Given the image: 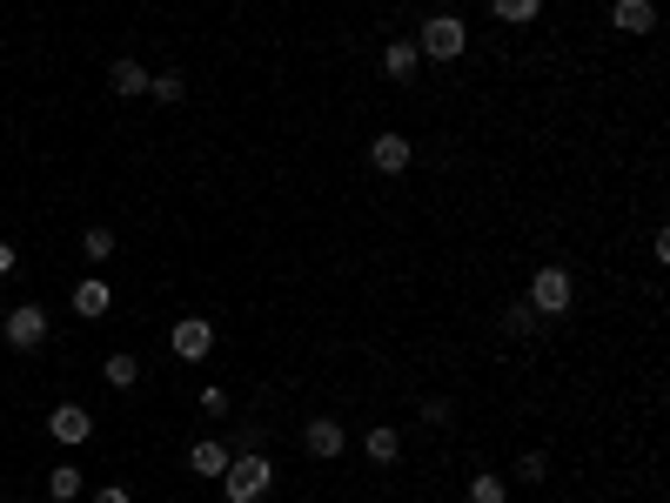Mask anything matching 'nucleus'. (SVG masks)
<instances>
[{"label":"nucleus","instance_id":"nucleus-4","mask_svg":"<svg viewBox=\"0 0 670 503\" xmlns=\"http://www.w3.org/2000/svg\"><path fill=\"white\" fill-rule=\"evenodd\" d=\"M523 302H530L537 315H570V302H576V282H570V269H556V263H550V269H537Z\"/></svg>","mask_w":670,"mask_h":503},{"label":"nucleus","instance_id":"nucleus-2","mask_svg":"<svg viewBox=\"0 0 670 503\" xmlns=\"http://www.w3.org/2000/svg\"><path fill=\"white\" fill-rule=\"evenodd\" d=\"M463 47H469V28L456 14H430L423 28H415V54L423 61H463Z\"/></svg>","mask_w":670,"mask_h":503},{"label":"nucleus","instance_id":"nucleus-7","mask_svg":"<svg viewBox=\"0 0 670 503\" xmlns=\"http://www.w3.org/2000/svg\"><path fill=\"white\" fill-rule=\"evenodd\" d=\"M302 450L315 463H335V457H343V424H335V416H309V424H302Z\"/></svg>","mask_w":670,"mask_h":503},{"label":"nucleus","instance_id":"nucleus-15","mask_svg":"<svg viewBox=\"0 0 670 503\" xmlns=\"http://www.w3.org/2000/svg\"><path fill=\"white\" fill-rule=\"evenodd\" d=\"M363 450H369V463H396V457H402V437L382 424V430H369V437H363Z\"/></svg>","mask_w":670,"mask_h":503},{"label":"nucleus","instance_id":"nucleus-25","mask_svg":"<svg viewBox=\"0 0 670 503\" xmlns=\"http://www.w3.org/2000/svg\"><path fill=\"white\" fill-rule=\"evenodd\" d=\"M95 503H128V490H115V483H108V490H95Z\"/></svg>","mask_w":670,"mask_h":503},{"label":"nucleus","instance_id":"nucleus-26","mask_svg":"<svg viewBox=\"0 0 670 503\" xmlns=\"http://www.w3.org/2000/svg\"><path fill=\"white\" fill-rule=\"evenodd\" d=\"M436 8H443V14H450V8H456V0H436Z\"/></svg>","mask_w":670,"mask_h":503},{"label":"nucleus","instance_id":"nucleus-23","mask_svg":"<svg viewBox=\"0 0 670 503\" xmlns=\"http://www.w3.org/2000/svg\"><path fill=\"white\" fill-rule=\"evenodd\" d=\"M202 409H208V416H228V389L208 383V389H202Z\"/></svg>","mask_w":670,"mask_h":503},{"label":"nucleus","instance_id":"nucleus-18","mask_svg":"<svg viewBox=\"0 0 670 503\" xmlns=\"http://www.w3.org/2000/svg\"><path fill=\"white\" fill-rule=\"evenodd\" d=\"M182 95H188V81H182V74H154V81H148V101H161V108H175Z\"/></svg>","mask_w":670,"mask_h":503},{"label":"nucleus","instance_id":"nucleus-22","mask_svg":"<svg viewBox=\"0 0 670 503\" xmlns=\"http://www.w3.org/2000/svg\"><path fill=\"white\" fill-rule=\"evenodd\" d=\"M517 470H523V483H543V477H550V457H543V450H530Z\"/></svg>","mask_w":670,"mask_h":503},{"label":"nucleus","instance_id":"nucleus-6","mask_svg":"<svg viewBox=\"0 0 670 503\" xmlns=\"http://www.w3.org/2000/svg\"><path fill=\"white\" fill-rule=\"evenodd\" d=\"M47 437L74 450V443H88V437H95V416L80 409V403H61V409H47Z\"/></svg>","mask_w":670,"mask_h":503},{"label":"nucleus","instance_id":"nucleus-11","mask_svg":"<svg viewBox=\"0 0 670 503\" xmlns=\"http://www.w3.org/2000/svg\"><path fill=\"white\" fill-rule=\"evenodd\" d=\"M108 88H115V95H128V101H134V95H148V67H141V61H115V67H108Z\"/></svg>","mask_w":670,"mask_h":503},{"label":"nucleus","instance_id":"nucleus-3","mask_svg":"<svg viewBox=\"0 0 670 503\" xmlns=\"http://www.w3.org/2000/svg\"><path fill=\"white\" fill-rule=\"evenodd\" d=\"M0 335H8V350L34 356L47 343V309L41 302H14V309H0Z\"/></svg>","mask_w":670,"mask_h":503},{"label":"nucleus","instance_id":"nucleus-21","mask_svg":"<svg viewBox=\"0 0 670 503\" xmlns=\"http://www.w3.org/2000/svg\"><path fill=\"white\" fill-rule=\"evenodd\" d=\"M537 322H543V315H537V309H530V302H517V309H510V315H502V329H510V335H530V329H537Z\"/></svg>","mask_w":670,"mask_h":503},{"label":"nucleus","instance_id":"nucleus-24","mask_svg":"<svg viewBox=\"0 0 670 503\" xmlns=\"http://www.w3.org/2000/svg\"><path fill=\"white\" fill-rule=\"evenodd\" d=\"M0 276H14V242H0Z\"/></svg>","mask_w":670,"mask_h":503},{"label":"nucleus","instance_id":"nucleus-9","mask_svg":"<svg viewBox=\"0 0 670 503\" xmlns=\"http://www.w3.org/2000/svg\"><path fill=\"white\" fill-rule=\"evenodd\" d=\"M108 309H115V296H108V282H101V276L74 282V315H80V322H101Z\"/></svg>","mask_w":670,"mask_h":503},{"label":"nucleus","instance_id":"nucleus-1","mask_svg":"<svg viewBox=\"0 0 670 503\" xmlns=\"http://www.w3.org/2000/svg\"><path fill=\"white\" fill-rule=\"evenodd\" d=\"M269 483H275V463H269L262 450H241V457H228V470H221L228 503H262V496H269Z\"/></svg>","mask_w":670,"mask_h":503},{"label":"nucleus","instance_id":"nucleus-5","mask_svg":"<svg viewBox=\"0 0 670 503\" xmlns=\"http://www.w3.org/2000/svg\"><path fill=\"white\" fill-rule=\"evenodd\" d=\"M168 350H175L182 363H202V356L215 350V322H208V315H182L175 329H168Z\"/></svg>","mask_w":670,"mask_h":503},{"label":"nucleus","instance_id":"nucleus-14","mask_svg":"<svg viewBox=\"0 0 670 503\" xmlns=\"http://www.w3.org/2000/svg\"><path fill=\"white\" fill-rule=\"evenodd\" d=\"M489 14L510 21V28H530V21L543 14V0H489Z\"/></svg>","mask_w":670,"mask_h":503},{"label":"nucleus","instance_id":"nucleus-16","mask_svg":"<svg viewBox=\"0 0 670 503\" xmlns=\"http://www.w3.org/2000/svg\"><path fill=\"white\" fill-rule=\"evenodd\" d=\"M47 496H54V503H74V496H80V470H74V463H54V470H47Z\"/></svg>","mask_w":670,"mask_h":503},{"label":"nucleus","instance_id":"nucleus-20","mask_svg":"<svg viewBox=\"0 0 670 503\" xmlns=\"http://www.w3.org/2000/svg\"><path fill=\"white\" fill-rule=\"evenodd\" d=\"M101 370H108V383H115V389H134V383H141V363H134V356H108Z\"/></svg>","mask_w":670,"mask_h":503},{"label":"nucleus","instance_id":"nucleus-8","mask_svg":"<svg viewBox=\"0 0 670 503\" xmlns=\"http://www.w3.org/2000/svg\"><path fill=\"white\" fill-rule=\"evenodd\" d=\"M369 161L382 168V175H402V168L415 161V148H409V135H396V128H389V135H376V141H369Z\"/></svg>","mask_w":670,"mask_h":503},{"label":"nucleus","instance_id":"nucleus-10","mask_svg":"<svg viewBox=\"0 0 670 503\" xmlns=\"http://www.w3.org/2000/svg\"><path fill=\"white\" fill-rule=\"evenodd\" d=\"M610 28H617V34H650V28H657V8H650V0H617V8H610Z\"/></svg>","mask_w":670,"mask_h":503},{"label":"nucleus","instance_id":"nucleus-19","mask_svg":"<svg viewBox=\"0 0 670 503\" xmlns=\"http://www.w3.org/2000/svg\"><path fill=\"white\" fill-rule=\"evenodd\" d=\"M80 256H88V263H108V256H115V228H88V235H80Z\"/></svg>","mask_w":670,"mask_h":503},{"label":"nucleus","instance_id":"nucleus-12","mask_svg":"<svg viewBox=\"0 0 670 503\" xmlns=\"http://www.w3.org/2000/svg\"><path fill=\"white\" fill-rule=\"evenodd\" d=\"M188 470H195V477H221V470H228V443H215V437H202V443L188 450Z\"/></svg>","mask_w":670,"mask_h":503},{"label":"nucleus","instance_id":"nucleus-17","mask_svg":"<svg viewBox=\"0 0 670 503\" xmlns=\"http://www.w3.org/2000/svg\"><path fill=\"white\" fill-rule=\"evenodd\" d=\"M502 496H510V483H502L496 470H476L469 477V503H502Z\"/></svg>","mask_w":670,"mask_h":503},{"label":"nucleus","instance_id":"nucleus-13","mask_svg":"<svg viewBox=\"0 0 670 503\" xmlns=\"http://www.w3.org/2000/svg\"><path fill=\"white\" fill-rule=\"evenodd\" d=\"M415 61H423V54H415V41H389V47H382V74H389V81H409Z\"/></svg>","mask_w":670,"mask_h":503}]
</instances>
